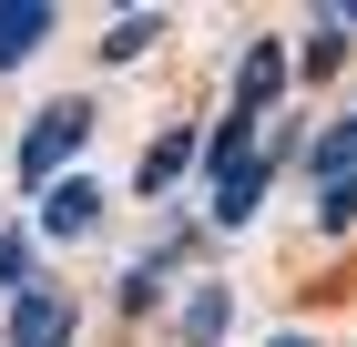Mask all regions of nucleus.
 I'll return each mask as SVG.
<instances>
[{
	"label": "nucleus",
	"mask_w": 357,
	"mask_h": 347,
	"mask_svg": "<svg viewBox=\"0 0 357 347\" xmlns=\"http://www.w3.org/2000/svg\"><path fill=\"white\" fill-rule=\"evenodd\" d=\"M52 41V0H0V72H21Z\"/></svg>",
	"instance_id": "obj_6"
},
{
	"label": "nucleus",
	"mask_w": 357,
	"mask_h": 347,
	"mask_svg": "<svg viewBox=\"0 0 357 347\" xmlns=\"http://www.w3.org/2000/svg\"><path fill=\"white\" fill-rule=\"evenodd\" d=\"M31 205H41V235L72 245V235H92V225H102V174H61V184H41Z\"/></svg>",
	"instance_id": "obj_4"
},
{
	"label": "nucleus",
	"mask_w": 357,
	"mask_h": 347,
	"mask_svg": "<svg viewBox=\"0 0 357 347\" xmlns=\"http://www.w3.org/2000/svg\"><path fill=\"white\" fill-rule=\"evenodd\" d=\"M112 296H123V317H143V307L164 296V276H153V266H133V276H123V286H112Z\"/></svg>",
	"instance_id": "obj_12"
},
{
	"label": "nucleus",
	"mask_w": 357,
	"mask_h": 347,
	"mask_svg": "<svg viewBox=\"0 0 357 347\" xmlns=\"http://www.w3.org/2000/svg\"><path fill=\"white\" fill-rule=\"evenodd\" d=\"M296 82V52H286V31H266V41H245V61H235V112L245 123H266V103Z\"/></svg>",
	"instance_id": "obj_3"
},
{
	"label": "nucleus",
	"mask_w": 357,
	"mask_h": 347,
	"mask_svg": "<svg viewBox=\"0 0 357 347\" xmlns=\"http://www.w3.org/2000/svg\"><path fill=\"white\" fill-rule=\"evenodd\" d=\"M194 174V133H153V154H143V174H133V194H174Z\"/></svg>",
	"instance_id": "obj_7"
},
{
	"label": "nucleus",
	"mask_w": 357,
	"mask_h": 347,
	"mask_svg": "<svg viewBox=\"0 0 357 347\" xmlns=\"http://www.w3.org/2000/svg\"><path fill=\"white\" fill-rule=\"evenodd\" d=\"M0 296H31V235H0Z\"/></svg>",
	"instance_id": "obj_11"
},
{
	"label": "nucleus",
	"mask_w": 357,
	"mask_h": 347,
	"mask_svg": "<svg viewBox=\"0 0 357 347\" xmlns=\"http://www.w3.org/2000/svg\"><path fill=\"white\" fill-rule=\"evenodd\" d=\"M72 337V296L41 286V296H10V347H61Z\"/></svg>",
	"instance_id": "obj_5"
},
{
	"label": "nucleus",
	"mask_w": 357,
	"mask_h": 347,
	"mask_svg": "<svg viewBox=\"0 0 357 347\" xmlns=\"http://www.w3.org/2000/svg\"><path fill=\"white\" fill-rule=\"evenodd\" d=\"M286 154H296V123H275V133H266V143H255V154H245V163H235V174L215 184V205H204V214H215V225H245V214L266 205V184L286 174Z\"/></svg>",
	"instance_id": "obj_2"
},
{
	"label": "nucleus",
	"mask_w": 357,
	"mask_h": 347,
	"mask_svg": "<svg viewBox=\"0 0 357 347\" xmlns=\"http://www.w3.org/2000/svg\"><path fill=\"white\" fill-rule=\"evenodd\" d=\"M306 163H317V184H357V112H347V123H327Z\"/></svg>",
	"instance_id": "obj_8"
},
{
	"label": "nucleus",
	"mask_w": 357,
	"mask_h": 347,
	"mask_svg": "<svg viewBox=\"0 0 357 347\" xmlns=\"http://www.w3.org/2000/svg\"><path fill=\"white\" fill-rule=\"evenodd\" d=\"M82 133H92V103H52V112L21 133V184H31V194L61 184V174H72V154H82Z\"/></svg>",
	"instance_id": "obj_1"
},
{
	"label": "nucleus",
	"mask_w": 357,
	"mask_h": 347,
	"mask_svg": "<svg viewBox=\"0 0 357 347\" xmlns=\"http://www.w3.org/2000/svg\"><path fill=\"white\" fill-rule=\"evenodd\" d=\"M225 317H235V296H225V286H194V296H184V347H215Z\"/></svg>",
	"instance_id": "obj_9"
},
{
	"label": "nucleus",
	"mask_w": 357,
	"mask_h": 347,
	"mask_svg": "<svg viewBox=\"0 0 357 347\" xmlns=\"http://www.w3.org/2000/svg\"><path fill=\"white\" fill-rule=\"evenodd\" d=\"M153 21H164V10H133V21H112V31H102V61H133L143 41H153Z\"/></svg>",
	"instance_id": "obj_10"
},
{
	"label": "nucleus",
	"mask_w": 357,
	"mask_h": 347,
	"mask_svg": "<svg viewBox=\"0 0 357 347\" xmlns=\"http://www.w3.org/2000/svg\"><path fill=\"white\" fill-rule=\"evenodd\" d=\"M275 347H317V337H275Z\"/></svg>",
	"instance_id": "obj_13"
}]
</instances>
